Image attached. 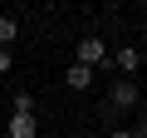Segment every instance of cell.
Masks as SVG:
<instances>
[{
    "label": "cell",
    "instance_id": "12",
    "mask_svg": "<svg viewBox=\"0 0 147 138\" xmlns=\"http://www.w3.org/2000/svg\"><path fill=\"white\" fill-rule=\"evenodd\" d=\"M54 138H64V133H54Z\"/></svg>",
    "mask_w": 147,
    "mask_h": 138
},
{
    "label": "cell",
    "instance_id": "11",
    "mask_svg": "<svg viewBox=\"0 0 147 138\" xmlns=\"http://www.w3.org/2000/svg\"><path fill=\"white\" fill-rule=\"evenodd\" d=\"M142 30H147V15H142Z\"/></svg>",
    "mask_w": 147,
    "mask_h": 138
},
{
    "label": "cell",
    "instance_id": "4",
    "mask_svg": "<svg viewBox=\"0 0 147 138\" xmlns=\"http://www.w3.org/2000/svg\"><path fill=\"white\" fill-rule=\"evenodd\" d=\"M93 74H98V69H88V64H69L64 69V84L74 94H84V89H93Z\"/></svg>",
    "mask_w": 147,
    "mask_h": 138
},
{
    "label": "cell",
    "instance_id": "3",
    "mask_svg": "<svg viewBox=\"0 0 147 138\" xmlns=\"http://www.w3.org/2000/svg\"><path fill=\"white\" fill-rule=\"evenodd\" d=\"M108 64L118 69L123 79H132L137 69H142V49H137V44H123V49H113V54H108Z\"/></svg>",
    "mask_w": 147,
    "mask_h": 138
},
{
    "label": "cell",
    "instance_id": "9",
    "mask_svg": "<svg viewBox=\"0 0 147 138\" xmlns=\"http://www.w3.org/2000/svg\"><path fill=\"white\" fill-rule=\"evenodd\" d=\"M108 138H132V128H113V133H108Z\"/></svg>",
    "mask_w": 147,
    "mask_h": 138
},
{
    "label": "cell",
    "instance_id": "6",
    "mask_svg": "<svg viewBox=\"0 0 147 138\" xmlns=\"http://www.w3.org/2000/svg\"><path fill=\"white\" fill-rule=\"evenodd\" d=\"M15 40H20V20L15 15H0V49H10Z\"/></svg>",
    "mask_w": 147,
    "mask_h": 138
},
{
    "label": "cell",
    "instance_id": "7",
    "mask_svg": "<svg viewBox=\"0 0 147 138\" xmlns=\"http://www.w3.org/2000/svg\"><path fill=\"white\" fill-rule=\"evenodd\" d=\"M10 104H15V113H34V109H39V99H34V94H15Z\"/></svg>",
    "mask_w": 147,
    "mask_h": 138
},
{
    "label": "cell",
    "instance_id": "2",
    "mask_svg": "<svg viewBox=\"0 0 147 138\" xmlns=\"http://www.w3.org/2000/svg\"><path fill=\"white\" fill-rule=\"evenodd\" d=\"M74 64H88V69L108 64V44H103L98 35H84V40H79V49H74Z\"/></svg>",
    "mask_w": 147,
    "mask_h": 138
},
{
    "label": "cell",
    "instance_id": "1",
    "mask_svg": "<svg viewBox=\"0 0 147 138\" xmlns=\"http://www.w3.org/2000/svg\"><path fill=\"white\" fill-rule=\"evenodd\" d=\"M137 104H142V89H137L132 79H118V84L108 89V109H113V113H127V109H137Z\"/></svg>",
    "mask_w": 147,
    "mask_h": 138
},
{
    "label": "cell",
    "instance_id": "5",
    "mask_svg": "<svg viewBox=\"0 0 147 138\" xmlns=\"http://www.w3.org/2000/svg\"><path fill=\"white\" fill-rule=\"evenodd\" d=\"M5 138H39V123H34V113H10V128H5Z\"/></svg>",
    "mask_w": 147,
    "mask_h": 138
},
{
    "label": "cell",
    "instance_id": "8",
    "mask_svg": "<svg viewBox=\"0 0 147 138\" xmlns=\"http://www.w3.org/2000/svg\"><path fill=\"white\" fill-rule=\"evenodd\" d=\"M10 64H15V59H10V49H0V74H10Z\"/></svg>",
    "mask_w": 147,
    "mask_h": 138
},
{
    "label": "cell",
    "instance_id": "10",
    "mask_svg": "<svg viewBox=\"0 0 147 138\" xmlns=\"http://www.w3.org/2000/svg\"><path fill=\"white\" fill-rule=\"evenodd\" d=\"M132 138H147V118H142V123H137V128H132Z\"/></svg>",
    "mask_w": 147,
    "mask_h": 138
}]
</instances>
